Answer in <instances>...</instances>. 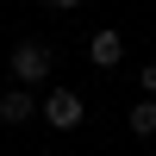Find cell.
Wrapping results in <instances>:
<instances>
[{"instance_id": "5b68a950", "label": "cell", "mask_w": 156, "mask_h": 156, "mask_svg": "<svg viewBox=\"0 0 156 156\" xmlns=\"http://www.w3.org/2000/svg\"><path fill=\"white\" fill-rule=\"evenodd\" d=\"M125 119H131V131H137V137H156V94H144Z\"/></svg>"}, {"instance_id": "3957f363", "label": "cell", "mask_w": 156, "mask_h": 156, "mask_svg": "<svg viewBox=\"0 0 156 156\" xmlns=\"http://www.w3.org/2000/svg\"><path fill=\"white\" fill-rule=\"evenodd\" d=\"M0 119H6V125H25V119H44V100H37L31 94V87H6V94H0Z\"/></svg>"}, {"instance_id": "52a82bcc", "label": "cell", "mask_w": 156, "mask_h": 156, "mask_svg": "<svg viewBox=\"0 0 156 156\" xmlns=\"http://www.w3.org/2000/svg\"><path fill=\"white\" fill-rule=\"evenodd\" d=\"M44 6H56V12H75V6H81V0H44Z\"/></svg>"}, {"instance_id": "6da1fadb", "label": "cell", "mask_w": 156, "mask_h": 156, "mask_svg": "<svg viewBox=\"0 0 156 156\" xmlns=\"http://www.w3.org/2000/svg\"><path fill=\"white\" fill-rule=\"evenodd\" d=\"M50 62H56V56H50V44H44V37L12 44V75H19L25 87H37V81H44V75H50Z\"/></svg>"}, {"instance_id": "8992f818", "label": "cell", "mask_w": 156, "mask_h": 156, "mask_svg": "<svg viewBox=\"0 0 156 156\" xmlns=\"http://www.w3.org/2000/svg\"><path fill=\"white\" fill-rule=\"evenodd\" d=\"M137 81H144V94H156V62H144V69H137Z\"/></svg>"}, {"instance_id": "7a4b0ae2", "label": "cell", "mask_w": 156, "mask_h": 156, "mask_svg": "<svg viewBox=\"0 0 156 156\" xmlns=\"http://www.w3.org/2000/svg\"><path fill=\"white\" fill-rule=\"evenodd\" d=\"M81 119H87V100L75 94V87H50V94H44V125H56V131H75Z\"/></svg>"}, {"instance_id": "277c9868", "label": "cell", "mask_w": 156, "mask_h": 156, "mask_svg": "<svg viewBox=\"0 0 156 156\" xmlns=\"http://www.w3.org/2000/svg\"><path fill=\"white\" fill-rule=\"evenodd\" d=\"M87 56H94V69H119L125 62V37L119 31H94L87 37Z\"/></svg>"}]
</instances>
